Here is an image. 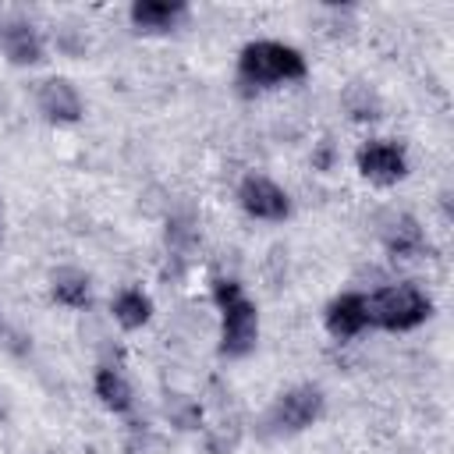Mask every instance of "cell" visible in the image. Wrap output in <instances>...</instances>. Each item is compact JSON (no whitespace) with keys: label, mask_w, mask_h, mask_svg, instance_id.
<instances>
[{"label":"cell","mask_w":454,"mask_h":454,"mask_svg":"<svg viewBox=\"0 0 454 454\" xmlns=\"http://www.w3.org/2000/svg\"><path fill=\"white\" fill-rule=\"evenodd\" d=\"M0 50L11 64H39L43 60V39L28 21H4L0 25Z\"/></svg>","instance_id":"obj_9"},{"label":"cell","mask_w":454,"mask_h":454,"mask_svg":"<svg viewBox=\"0 0 454 454\" xmlns=\"http://www.w3.org/2000/svg\"><path fill=\"white\" fill-rule=\"evenodd\" d=\"M383 245H387L394 255L411 259V255H422V248H426V234H422V227H419L415 216L397 213V216H390V223L383 227Z\"/></svg>","instance_id":"obj_11"},{"label":"cell","mask_w":454,"mask_h":454,"mask_svg":"<svg viewBox=\"0 0 454 454\" xmlns=\"http://www.w3.org/2000/svg\"><path fill=\"white\" fill-rule=\"evenodd\" d=\"M35 103L43 110V117L57 121V124H74L82 117V96L67 78H46L39 82Z\"/></svg>","instance_id":"obj_7"},{"label":"cell","mask_w":454,"mask_h":454,"mask_svg":"<svg viewBox=\"0 0 454 454\" xmlns=\"http://www.w3.org/2000/svg\"><path fill=\"white\" fill-rule=\"evenodd\" d=\"M50 291H53V298L60 301V305H67V309H85L89 305V277L82 273V270H74V266H60V270H53L50 273Z\"/></svg>","instance_id":"obj_12"},{"label":"cell","mask_w":454,"mask_h":454,"mask_svg":"<svg viewBox=\"0 0 454 454\" xmlns=\"http://www.w3.org/2000/svg\"><path fill=\"white\" fill-rule=\"evenodd\" d=\"M149 316H153V301H149V294H142L138 287H124V291L114 298V319H117L124 330L145 326Z\"/></svg>","instance_id":"obj_13"},{"label":"cell","mask_w":454,"mask_h":454,"mask_svg":"<svg viewBox=\"0 0 454 454\" xmlns=\"http://www.w3.org/2000/svg\"><path fill=\"white\" fill-rule=\"evenodd\" d=\"M344 106H348L351 117H358V121H372V117H380V99H376L365 85H351L348 96H344Z\"/></svg>","instance_id":"obj_15"},{"label":"cell","mask_w":454,"mask_h":454,"mask_svg":"<svg viewBox=\"0 0 454 454\" xmlns=\"http://www.w3.org/2000/svg\"><path fill=\"white\" fill-rule=\"evenodd\" d=\"M184 18L181 0H135L131 4V21L145 32H167Z\"/></svg>","instance_id":"obj_10"},{"label":"cell","mask_w":454,"mask_h":454,"mask_svg":"<svg viewBox=\"0 0 454 454\" xmlns=\"http://www.w3.org/2000/svg\"><path fill=\"white\" fill-rule=\"evenodd\" d=\"M96 397L110 411H128L131 408V387L117 369H99L96 372Z\"/></svg>","instance_id":"obj_14"},{"label":"cell","mask_w":454,"mask_h":454,"mask_svg":"<svg viewBox=\"0 0 454 454\" xmlns=\"http://www.w3.org/2000/svg\"><path fill=\"white\" fill-rule=\"evenodd\" d=\"M429 312V298L411 284H394L369 298V323H380L383 330H411Z\"/></svg>","instance_id":"obj_2"},{"label":"cell","mask_w":454,"mask_h":454,"mask_svg":"<svg viewBox=\"0 0 454 454\" xmlns=\"http://www.w3.org/2000/svg\"><path fill=\"white\" fill-rule=\"evenodd\" d=\"M358 170L376 184H394L408 174V156L390 138H372L358 149Z\"/></svg>","instance_id":"obj_5"},{"label":"cell","mask_w":454,"mask_h":454,"mask_svg":"<svg viewBox=\"0 0 454 454\" xmlns=\"http://www.w3.org/2000/svg\"><path fill=\"white\" fill-rule=\"evenodd\" d=\"M220 312H223L220 351H223L227 358H245V355L255 348V337H259V312H255V305L241 294V298L227 301Z\"/></svg>","instance_id":"obj_4"},{"label":"cell","mask_w":454,"mask_h":454,"mask_svg":"<svg viewBox=\"0 0 454 454\" xmlns=\"http://www.w3.org/2000/svg\"><path fill=\"white\" fill-rule=\"evenodd\" d=\"M365 323H369V298H365V294L348 291V294L333 298L330 309H326V330H330L337 340H348V337L362 333Z\"/></svg>","instance_id":"obj_8"},{"label":"cell","mask_w":454,"mask_h":454,"mask_svg":"<svg viewBox=\"0 0 454 454\" xmlns=\"http://www.w3.org/2000/svg\"><path fill=\"white\" fill-rule=\"evenodd\" d=\"M319 415H323V390L305 383V387H294L277 397V404L270 408V426L277 433H301Z\"/></svg>","instance_id":"obj_3"},{"label":"cell","mask_w":454,"mask_h":454,"mask_svg":"<svg viewBox=\"0 0 454 454\" xmlns=\"http://www.w3.org/2000/svg\"><path fill=\"white\" fill-rule=\"evenodd\" d=\"M238 74L248 85H277L305 78V57L277 39H255L238 53Z\"/></svg>","instance_id":"obj_1"},{"label":"cell","mask_w":454,"mask_h":454,"mask_svg":"<svg viewBox=\"0 0 454 454\" xmlns=\"http://www.w3.org/2000/svg\"><path fill=\"white\" fill-rule=\"evenodd\" d=\"M238 202H241V209H245L248 216H255V220H284V216L291 213L287 192H284L280 184H273L270 177H259V174H252V177L241 181Z\"/></svg>","instance_id":"obj_6"},{"label":"cell","mask_w":454,"mask_h":454,"mask_svg":"<svg viewBox=\"0 0 454 454\" xmlns=\"http://www.w3.org/2000/svg\"><path fill=\"white\" fill-rule=\"evenodd\" d=\"M213 298H216V305L223 309L227 301L241 298V284H238V280H216V287H213Z\"/></svg>","instance_id":"obj_16"}]
</instances>
